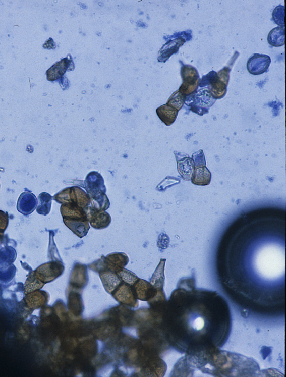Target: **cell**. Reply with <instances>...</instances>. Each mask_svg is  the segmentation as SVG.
<instances>
[{"label": "cell", "instance_id": "obj_12", "mask_svg": "<svg viewBox=\"0 0 286 377\" xmlns=\"http://www.w3.org/2000/svg\"><path fill=\"white\" fill-rule=\"evenodd\" d=\"M100 278L105 290L112 293L123 282L116 272L105 270L101 271Z\"/></svg>", "mask_w": 286, "mask_h": 377}, {"label": "cell", "instance_id": "obj_24", "mask_svg": "<svg viewBox=\"0 0 286 377\" xmlns=\"http://www.w3.org/2000/svg\"><path fill=\"white\" fill-rule=\"evenodd\" d=\"M192 158H193L192 160L194 161L195 168L205 166V156L202 150H200L198 152L195 153L192 156Z\"/></svg>", "mask_w": 286, "mask_h": 377}, {"label": "cell", "instance_id": "obj_19", "mask_svg": "<svg viewBox=\"0 0 286 377\" xmlns=\"http://www.w3.org/2000/svg\"><path fill=\"white\" fill-rule=\"evenodd\" d=\"M268 41L270 45L275 47L282 46L284 44V28L282 27L275 28L270 31L268 36Z\"/></svg>", "mask_w": 286, "mask_h": 377}, {"label": "cell", "instance_id": "obj_23", "mask_svg": "<svg viewBox=\"0 0 286 377\" xmlns=\"http://www.w3.org/2000/svg\"><path fill=\"white\" fill-rule=\"evenodd\" d=\"M116 274L123 282L131 286H133L139 279L133 272L124 268L117 271Z\"/></svg>", "mask_w": 286, "mask_h": 377}, {"label": "cell", "instance_id": "obj_9", "mask_svg": "<svg viewBox=\"0 0 286 377\" xmlns=\"http://www.w3.org/2000/svg\"><path fill=\"white\" fill-rule=\"evenodd\" d=\"M61 213L65 219L88 220L85 209L74 203L62 204Z\"/></svg>", "mask_w": 286, "mask_h": 377}, {"label": "cell", "instance_id": "obj_22", "mask_svg": "<svg viewBox=\"0 0 286 377\" xmlns=\"http://www.w3.org/2000/svg\"><path fill=\"white\" fill-rule=\"evenodd\" d=\"M185 99L186 97L178 90L171 95L167 104L171 107L176 109L177 111H179L183 107Z\"/></svg>", "mask_w": 286, "mask_h": 377}, {"label": "cell", "instance_id": "obj_17", "mask_svg": "<svg viewBox=\"0 0 286 377\" xmlns=\"http://www.w3.org/2000/svg\"><path fill=\"white\" fill-rule=\"evenodd\" d=\"M208 90L212 97L216 99H221L226 95L227 85L220 81L217 77L209 84Z\"/></svg>", "mask_w": 286, "mask_h": 377}, {"label": "cell", "instance_id": "obj_27", "mask_svg": "<svg viewBox=\"0 0 286 377\" xmlns=\"http://www.w3.org/2000/svg\"><path fill=\"white\" fill-rule=\"evenodd\" d=\"M283 7L282 6H279L275 8L274 10L273 13V17L274 18V20L275 21V22L277 23V24H278L279 23V17H280V20H283V22H284V18H282V16L284 17V15H282V13L284 12V8L282 10Z\"/></svg>", "mask_w": 286, "mask_h": 377}, {"label": "cell", "instance_id": "obj_26", "mask_svg": "<svg viewBox=\"0 0 286 377\" xmlns=\"http://www.w3.org/2000/svg\"><path fill=\"white\" fill-rule=\"evenodd\" d=\"M230 71L231 70L228 69V68L225 67L217 73L218 78H219V80L225 83L226 85H227L228 81H230Z\"/></svg>", "mask_w": 286, "mask_h": 377}, {"label": "cell", "instance_id": "obj_21", "mask_svg": "<svg viewBox=\"0 0 286 377\" xmlns=\"http://www.w3.org/2000/svg\"><path fill=\"white\" fill-rule=\"evenodd\" d=\"M165 260L164 261H161L157 270L154 274L150 284H152L156 289H162L164 284V267Z\"/></svg>", "mask_w": 286, "mask_h": 377}, {"label": "cell", "instance_id": "obj_7", "mask_svg": "<svg viewBox=\"0 0 286 377\" xmlns=\"http://www.w3.org/2000/svg\"><path fill=\"white\" fill-rule=\"evenodd\" d=\"M88 222L92 227L96 229L106 228L111 224V218L110 214L105 211H95L87 207L85 209Z\"/></svg>", "mask_w": 286, "mask_h": 377}, {"label": "cell", "instance_id": "obj_4", "mask_svg": "<svg viewBox=\"0 0 286 377\" xmlns=\"http://www.w3.org/2000/svg\"><path fill=\"white\" fill-rule=\"evenodd\" d=\"M64 266L59 261H54L43 264L35 271L34 275L41 282H50L58 278L64 271Z\"/></svg>", "mask_w": 286, "mask_h": 377}, {"label": "cell", "instance_id": "obj_10", "mask_svg": "<svg viewBox=\"0 0 286 377\" xmlns=\"http://www.w3.org/2000/svg\"><path fill=\"white\" fill-rule=\"evenodd\" d=\"M132 286L122 282L117 289L112 292L113 297L116 298L118 301L127 303L128 305L132 303L133 305L134 302L136 301V299H135L136 297L135 296Z\"/></svg>", "mask_w": 286, "mask_h": 377}, {"label": "cell", "instance_id": "obj_20", "mask_svg": "<svg viewBox=\"0 0 286 377\" xmlns=\"http://www.w3.org/2000/svg\"><path fill=\"white\" fill-rule=\"evenodd\" d=\"M37 204V200L32 193H24L20 196L18 206L23 211H32Z\"/></svg>", "mask_w": 286, "mask_h": 377}, {"label": "cell", "instance_id": "obj_13", "mask_svg": "<svg viewBox=\"0 0 286 377\" xmlns=\"http://www.w3.org/2000/svg\"><path fill=\"white\" fill-rule=\"evenodd\" d=\"M191 180L193 184L197 186L209 185L211 180V174L206 166L196 167Z\"/></svg>", "mask_w": 286, "mask_h": 377}, {"label": "cell", "instance_id": "obj_16", "mask_svg": "<svg viewBox=\"0 0 286 377\" xmlns=\"http://www.w3.org/2000/svg\"><path fill=\"white\" fill-rule=\"evenodd\" d=\"M69 66V61L67 59L57 62L46 72L48 80L50 81L58 80L59 78L64 75Z\"/></svg>", "mask_w": 286, "mask_h": 377}, {"label": "cell", "instance_id": "obj_1", "mask_svg": "<svg viewBox=\"0 0 286 377\" xmlns=\"http://www.w3.org/2000/svg\"><path fill=\"white\" fill-rule=\"evenodd\" d=\"M174 345L186 355L197 357L219 349L232 329L226 301L215 291L196 289L193 279H182L171 296Z\"/></svg>", "mask_w": 286, "mask_h": 377}, {"label": "cell", "instance_id": "obj_14", "mask_svg": "<svg viewBox=\"0 0 286 377\" xmlns=\"http://www.w3.org/2000/svg\"><path fill=\"white\" fill-rule=\"evenodd\" d=\"M156 112L162 122L167 126H170L176 121L179 111L165 104L158 107Z\"/></svg>", "mask_w": 286, "mask_h": 377}, {"label": "cell", "instance_id": "obj_5", "mask_svg": "<svg viewBox=\"0 0 286 377\" xmlns=\"http://www.w3.org/2000/svg\"><path fill=\"white\" fill-rule=\"evenodd\" d=\"M135 297L142 301H148L157 296L162 289H156L146 281L138 279L132 286Z\"/></svg>", "mask_w": 286, "mask_h": 377}, {"label": "cell", "instance_id": "obj_3", "mask_svg": "<svg viewBox=\"0 0 286 377\" xmlns=\"http://www.w3.org/2000/svg\"><path fill=\"white\" fill-rule=\"evenodd\" d=\"M183 83L179 91L185 97L194 93L198 88L200 77L198 71L190 65H184L181 69Z\"/></svg>", "mask_w": 286, "mask_h": 377}, {"label": "cell", "instance_id": "obj_8", "mask_svg": "<svg viewBox=\"0 0 286 377\" xmlns=\"http://www.w3.org/2000/svg\"><path fill=\"white\" fill-rule=\"evenodd\" d=\"M102 258V264L104 266L103 271L109 270L116 273L124 268L129 262L128 256L122 253H112L108 255L106 258Z\"/></svg>", "mask_w": 286, "mask_h": 377}, {"label": "cell", "instance_id": "obj_11", "mask_svg": "<svg viewBox=\"0 0 286 377\" xmlns=\"http://www.w3.org/2000/svg\"><path fill=\"white\" fill-rule=\"evenodd\" d=\"M63 219L66 226L80 238L85 237L89 231L90 227L88 220Z\"/></svg>", "mask_w": 286, "mask_h": 377}, {"label": "cell", "instance_id": "obj_18", "mask_svg": "<svg viewBox=\"0 0 286 377\" xmlns=\"http://www.w3.org/2000/svg\"><path fill=\"white\" fill-rule=\"evenodd\" d=\"M86 274V266L80 264L76 265L72 273V284L77 286H84L87 283Z\"/></svg>", "mask_w": 286, "mask_h": 377}, {"label": "cell", "instance_id": "obj_25", "mask_svg": "<svg viewBox=\"0 0 286 377\" xmlns=\"http://www.w3.org/2000/svg\"><path fill=\"white\" fill-rule=\"evenodd\" d=\"M9 216L7 212L0 210V233H3L8 227Z\"/></svg>", "mask_w": 286, "mask_h": 377}, {"label": "cell", "instance_id": "obj_15", "mask_svg": "<svg viewBox=\"0 0 286 377\" xmlns=\"http://www.w3.org/2000/svg\"><path fill=\"white\" fill-rule=\"evenodd\" d=\"M178 166L179 172L183 179L187 181L190 180L195 169L193 160L187 155L178 160Z\"/></svg>", "mask_w": 286, "mask_h": 377}, {"label": "cell", "instance_id": "obj_2", "mask_svg": "<svg viewBox=\"0 0 286 377\" xmlns=\"http://www.w3.org/2000/svg\"><path fill=\"white\" fill-rule=\"evenodd\" d=\"M54 200L61 203H74L86 209L91 203V197L80 187L74 186L65 188L57 193Z\"/></svg>", "mask_w": 286, "mask_h": 377}, {"label": "cell", "instance_id": "obj_6", "mask_svg": "<svg viewBox=\"0 0 286 377\" xmlns=\"http://www.w3.org/2000/svg\"><path fill=\"white\" fill-rule=\"evenodd\" d=\"M271 63L269 56L265 55L254 54L247 62V69L253 75H262L268 70Z\"/></svg>", "mask_w": 286, "mask_h": 377}]
</instances>
